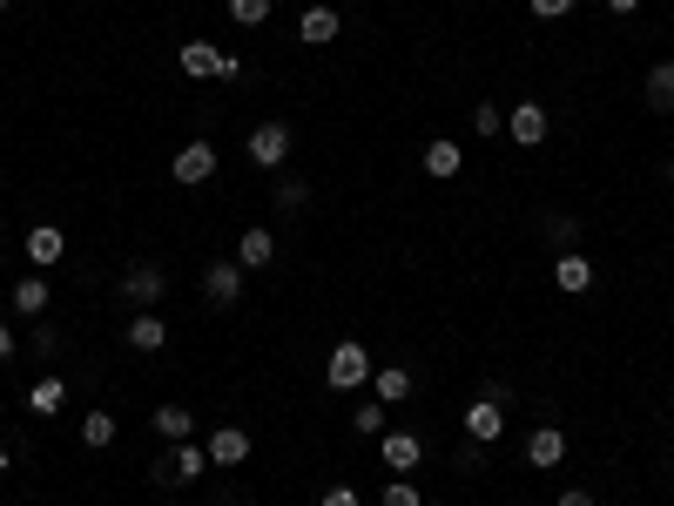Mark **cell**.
Instances as JSON below:
<instances>
[{
    "instance_id": "36",
    "label": "cell",
    "mask_w": 674,
    "mask_h": 506,
    "mask_svg": "<svg viewBox=\"0 0 674 506\" xmlns=\"http://www.w3.org/2000/svg\"><path fill=\"white\" fill-rule=\"evenodd\" d=\"M634 8H641V0H607V14H634Z\"/></svg>"
},
{
    "instance_id": "37",
    "label": "cell",
    "mask_w": 674,
    "mask_h": 506,
    "mask_svg": "<svg viewBox=\"0 0 674 506\" xmlns=\"http://www.w3.org/2000/svg\"><path fill=\"white\" fill-rule=\"evenodd\" d=\"M667 183H674V155H667Z\"/></svg>"
},
{
    "instance_id": "23",
    "label": "cell",
    "mask_w": 674,
    "mask_h": 506,
    "mask_svg": "<svg viewBox=\"0 0 674 506\" xmlns=\"http://www.w3.org/2000/svg\"><path fill=\"white\" fill-rule=\"evenodd\" d=\"M648 102H654V108H674V61H654V68H648Z\"/></svg>"
},
{
    "instance_id": "8",
    "label": "cell",
    "mask_w": 674,
    "mask_h": 506,
    "mask_svg": "<svg viewBox=\"0 0 674 506\" xmlns=\"http://www.w3.org/2000/svg\"><path fill=\"white\" fill-rule=\"evenodd\" d=\"M378 459H385V473H418V459H425V439L418 433H378Z\"/></svg>"
},
{
    "instance_id": "4",
    "label": "cell",
    "mask_w": 674,
    "mask_h": 506,
    "mask_svg": "<svg viewBox=\"0 0 674 506\" xmlns=\"http://www.w3.org/2000/svg\"><path fill=\"white\" fill-rule=\"evenodd\" d=\"M163 297H169L163 263H129V270H122V304H135V310H155Z\"/></svg>"
},
{
    "instance_id": "10",
    "label": "cell",
    "mask_w": 674,
    "mask_h": 506,
    "mask_svg": "<svg viewBox=\"0 0 674 506\" xmlns=\"http://www.w3.org/2000/svg\"><path fill=\"white\" fill-rule=\"evenodd\" d=\"M499 433H506V399H486V392H480V399L465 405V439H480V446H493Z\"/></svg>"
},
{
    "instance_id": "16",
    "label": "cell",
    "mask_w": 674,
    "mask_h": 506,
    "mask_svg": "<svg viewBox=\"0 0 674 506\" xmlns=\"http://www.w3.org/2000/svg\"><path fill=\"white\" fill-rule=\"evenodd\" d=\"M163 344H169V325L163 318H155V310H135V318H129V352H163Z\"/></svg>"
},
{
    "instance_id": "33",
    "label": "cell",
    "mask_w": 674,
    "mask_h": 506,
    "mask_svg": "<svg viewBox=\"0 0 674 506\" xmlns=\"http://www.w3.org/2000/svg\"><path fill=\"white\" fill-rule=\"evenodd\" d=\"M459 466H465V473H480V466H486V446L465 439V446H459Z\"/></svg>"
},
{
    "instance_id": "32",
    "label": "cell",
    "mask_w": 674,
    "mask_h": 506,
    "mask_svg": "<svg viewBox=\"0 0 674 506\" xmlns=\"http://www.w3.org/2000/svg\"><path fill=\"white\" fill-rule=\"evenodd\" d=\"M317 506H365V499H358V486H324V499H317Z\"/></svg>"
},
{
    "instance_id": "17",
    "label": "cell",
    "mask_w": 674,
    "mask_h": 506,
    "mask_svg": "<svg viewBox=\"0 0 674 506\" xmlns=\"http://www.w3.org/2000/svg\"><path fill=\"white\" fill-rule=\"evenodd\" d=\"M418 163H425V176H439V183H452V176L465 169V149L439 136V142H425V155H418Z\"/></svg>"
},
{
    "instance_id": "6",
    "label": "cell",
    "mask_w": 674,
    "mask_h": 506,
    "mask_svg": "<svg viewBox=\"0 0 674 506\" xmlns=\"http://www.w3.org/2000/svg\"><path fill=\"white\" fill-rule=\"evenodd\" d=\"M244 155L257 169H284V155H291V129L284 122H257L250 129V142H244Z\"/></svg>"
},
{
    "instance_id": "39",
    "label": "cell",
    "mask_w": 674,
    "mask_h": 506,
    "mask_svg": "<svg viewBox=\"0 0 674 506\" xmlns=\"http://www.w3.org/2000/svg\"><path fill=\"white\" fill-rule=\"evenodd\" d=\"M0 14H8V0H0Z\"/></svg>"
},
{
    "instance_id": "7",
    "label": "cell",
    "mask_w": 674,
    "mask_h": 506,
    "mask_svg": "<svg viewBox=\"0 0 674 506\" xmlns=\"http://www.w3.org/2000/svg\"><path fill=\"white\" fill-rule=\"evenodd\" d=\"M244 278H250V270L236 263V257H216V263L203 270V297H210L216 310H229L236 297H244Z\"/></svg>"
},
{
    "instance_id": "9",
    "label": "cell",
    "mask_w": 674,
    "mask_h": 506,
    "mask_svg": "<svg viewBox=\"0 0 674 506\" xmlns=\"http://www.w3.org/2000/svg\"><path fill=\"white\" fill-rule=\"evenodd\" d=\"M527 466H533V473L567 466V433H560V425H533V433H527Z\"/></svg>"
},
{
    "instance_id": "28",
    "label": "cell",
    "mask_w": 674,
    "mask_h": 506,
    "mask_svg": "<svg viewBox=\"0 0 674 506\" xmlns=\"http://www.w3.org/2000/svg\"><path fill=\"white\" fill-rule=\"evenodd\" d=\"M385 506H425V493L399 473V480H385Z\"/></svg>"
},
{
    "instance_id": "29",
    "label": "cell",
    "mask_w": 674,
    "mask_h": 506,
    "mask_svg": "<svg viewBox=\"0 0 674 506\" xmlns=\"http://www.w3.org/2000/svg\"><path fill=\"white\" fill-rule=\"evenodd\" d=\"M472 129H480V136H499L506 122H499V102H480V108H472Z\"/></svg>"
},
{
    "instance_id": "38",
    "label": "cell",
    "mask_w": 674,
    "mask_h": 506,
    "mask_svg": "<svg viewBox=\"0 0 674 506\" xmlns=\"http://www.w3.org/2000/svg\"><path fill=\"white\" fill-rule=\"evenodd\" d=\"M0 473H8V452H0Z\"/></svg>"
},
{
    "instance_id": "14",
    "label": "cell",
    "mask_w": 674,
    "mask_h": 506,
    "mask_svg": "<svg viewBox=\"0 0 674 506\" xmlns=\"http://www.w3.org/2000/svg\"><path fill=\"white\" fill-rule=\"evenodd\" d=\"M412 392H418V378H412L405 365H378V372H371V399H378V405H405Z\"/></svg>"
},
{
    "instance_id": "19",
    "label": "cell",
    "mask_w": 674,
    "mask_h": 506,
    "mask_svg": "<svg viewBox=\"0 0 674 506\" xmlns=\"http://www.w3.org/2000/svg\"><path fill=\"white\" fill-rule=\"evenodd\" d=\"M297 42H310V48H331V42H338V8H304V21H297Z\"/></svg>"
},
{
    "instance_id": "24",
    "label": "cell",
    "mask_w": 674,
    "mask_h": 506,
    "mask_svg": "<svg viewBox=\"0 0 674 506\" xmlns=\"http://www.w3.org/2000/svg\"><path fill=\"white\" fill-rule=\"evenodd\" d=\"M351 425H358V433H365V439H378V433H385V425H391V405H378V399H365L358 412H351Z\"/></svg>"
},
{
    "instance_id": "26",
    "label": "cell",
    "mask_w": 674,
    "mask_h": 506,
    "mask_svg": "<svg viewBox=\"0 0 674 506\" xmlns=\"http://www.w3.org/2000/svg\"><path fill=\"white\" fill-rule=\"evenodd\" d=\"M229 21L236 27H263L270 21V0H229Z\"/></svg>"
},
{
    "instance_id": "20",
    "label": "cell",
    "mask_w": 674,
    "mask_h": 506,
    "mask_svg": "<svg viewBox=\"0 0 674 506\" xmlns=\"http://www.w3.org/2000/svg\"><path fill=\"white\" fill-rule=\"evenodd\" d=\"M149 425H155V439H169V446H182V439L196 433V419H189L182 405H155V419H149Z\"/></svg>"
},
{
    "instance_id": "25",
    "label": "cell",
    "mask_w": 674,
    "mask_h": 506,
    "mask_svg": "<svg viewBox=\"0 0 674 506\" xmlns=\"http://www.w3.org/2000/svg\"><path fill=\"white\" fill-rule=\"evenodd\" d=\"M82 446H95V452L115 446V412H88V419H82Z\"/></svg>"
},
{
    "instance_id": "18",
    "label": "cell",
    "mask_w": 674,
    "mask_h": 506,
    "mask_svg": "<svg viewBox=\"0 0 674 506\" xmlns=\"http://www.w3.org/2000/svg\"><path fill=\"white\" fill-rule=\"evenodd\" d=\"M236 263H244V270H270L276 263V237H270V230H244V237H236Z\"/></svg>"
},
{
    "instance_id": "13",
    "label": "cell",
    "mask_w": 674,
    "mask_h": 506,
    "mask_svg": "<svg viewBox=\"0 0 674 506\" xmlns=\"http://www.w3.org/2000/svg\"><path fill=\"white\" fill-rule=\"evenodd\" d=\"M546 129H553V122H546V108H540V102H520V108L506 115V136L520 142V149H540V142H546Z\"/></svg>"
},
{
    "instance_id": "34",
    "label": "cell",
    "mask_w": 674,
    "mask_h": 506,
    "mask_svg": "<svg viewBox=\"0 0 674 506\" xmlns=\"http://www.w3.org/2000/svg\"><path fill=\"white\" fill-rule=\"evenodd\" d=\"M560 506H593V493H587V486H567V493H560Z\"/></svg>"
},
{
    "instance_id": "35",
    "label": "cell",
    "mask_w": 674,
    "mask_h": 506,
    "mask_svg": "<svg viewBox=\"0 0 674 506\" xmlns=\"http://www.w3.org/2000/svg\"><path fill=\"white\" fill-rule=\"evenodd\" d=\"M8 358H14V331H8V325H0V365H8Z\"/></svg>"
},
{
    "instance_id": "5",
    "label": "cell",
    "mask_w": 674,
    "mask_h": 506,
    "mask_svg": "<svg viewBox=\"0 0 674 506\" xmlns=\"http://www.w3.org/2000/svg\"><path fill=\"white\" fill-rule=\"evenodd\" d=\"M169 176H176V189H203V183L216 176V142H182L176 163H169Z\"/></svg>"
},
{
    "instance_id": "12",
    "label": "cell",
    "mask_w": 674,
    "mask_h": 506,
    "mask_svg": "<svg viewBox=\"0 0 674 506\" xmlns=\"http://www.w3.org/2000/svg\"><path fill=\"white\" fill-rule=\"evenodd\" d=\"M27 263H34V270H55V263H68V237H61L55 223H34V230H27Z\"/></svg>"
},
{
    "instance_id": "30",
    "label": "cell",
    "mask_w": 674,
    "mask_h": 506,
    "mask_svg": "<svg viewBox=\"0 0 674 506\" xmlns=\"http://www.w3.org/2000/svg\"><path fill=\"white\" fill-rule=\"evenodd\" d=\"M527 8H533V21H567L574 0H527Z\"/></svg>"
},
{
    "instance_id": "21",
    "label": "cell",
    "mask_w": 674,
    "mask_h": 506,
    "mask_svg": "<svg viewBox=\"0 0 674 506\" xmlns=\"http://www.w3.org/2000/svg\"><path fill=\"white\" fill-rule=\"evenodd\" d=\"M27 405L42 412V419H48V412H61V405H68V385H61L55 372H48V378H34V385H27Z\"/></svg>"
},
{
    "instance_id": "22",
    "label": "cell",
    "mask_w": 674,
    "mask_h": 506,
    "mask_svg": "<svg viewBox=\"0 0 674 506\" xmlns=\"http://www.w3.org/2000/svg\"><path fill=\"white\" fill-rule=\"evenodd\" d=\"M14 310H21V318H42V310H48V278H21L14 284Z\"/></svg>"
},
{
    "instance_id": "3",
    "label": "cell",
    "mask_w": 674,
    "mask_h": 506,
    "mask_svg": "<svg viewBox=\"0 0 674 506\" xmlns=\"http://www.w3.org/2000/svg\"><path fill=\"white\" fill-rule=\"evenodd\" d=\"M371 352H365V344L358 338H344L338 344V352H331V365H324V385H331V392H358V385H371Z\"/></svg>"
},
{
    "instance_id": "31",
    "label": "cell",
    "mask_w": 674,
    "mask_h": 506,
    "mask_svg": "<svg viewBox=\"0 0 674 506\" xmlns=\"http://www.w3.org/2000/svg\"><path fill=\"white\" fill-rule=\"evenodd\" d=\"M546 244H560V250H574V216H546Z\"/></svg>"
},
{
    "instance_id": "2",
    "label": "cell",
    "mask_w": 674,
    "mask_h": 506,
    "mask_svg": "<svg viewBox=\"0 0 674 506\" xmlns=\"http://www.w3.org/2000/svg\"><path fill=\"white\" fill-rule=\"evenodd\" d=\"M203 473H210V452H203V446H189V439H182V446H169L163 459L149 466V480H155V486H169V493H176V486H196Z\"/></svg>"
},
{
    "instance_id": "1",
    "label": "cell",
    "mask_w": 674,
    "mask_h": 506,
    "mask_svg": "<svg viewBox=\"0 0 674 506\" xmlns=\"http://www.w3.org/2000/svg\"><path fill=\"white\" fill-rule=\"evenodd\" d=\"M176 68L189 74V82H236V74H244V61L223 55L216 42H182V48H176Z\"/></svg>"
},
{
    "instance_id": "27",
    "label": "cell",
    "mask_w": 674,
    "mask_h": 506,
    "mask_svg": "<svg viewBox=\"0 0 674 506\" xmlns=\"http://www.w3.org/2000/svg\"><path fill=\"white\" fill-rule=\"evenodd\" d=\"M276 210H304L310 203V183H297V176H284V183H276V197H270Z\"/></svg>"
},
{
    "instance_id": "15",
    "label": "cell",
    "mask_w": 674,
    "mask_h": 506,
    "mask_svg": "<svg viewBox=\"0 0 674 506\" xmlns=\"http://www.w3.org/2000/svg\"><path fill=\"white\" fill-rule=\"evenodd\" d=\"M553 291H567V297L593 291V263L580 250H560V257H553Z\"/></svg>"
},
{
    "instance_id": "11",
    "label": "cell",
    "mask_w": 674,
    "mask_h": 506,
    "mask_svg": "<svg viewBox=\"0 0 674 506\" xmlns=\"http://www.w3.org/2000/svg\"><path fill=\"white\" fill-rule=\"evenodd\" d=\"M203 452H210V466H223V473H236V466L250 459V433H244V425H216Z\"/></svg>"
}]
</instances>
